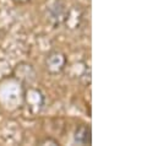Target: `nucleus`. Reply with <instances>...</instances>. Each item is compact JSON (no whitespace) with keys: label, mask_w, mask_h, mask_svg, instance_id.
<instances>
[{"label":"nucleus","mask_w":158,"mask_h":146,"mask_svg":"<svg viewBox=\"0 0 158 146\" xmlns=\"http://www.w3.org/2000/svg\"><path fill=\"white\" fill-rule=\"evenodd\" d=\"M36 97H33V88L28 90L26 92V103L28 105L30 110H32L33 112H37V110H40V108L43 107L44 105V97L42 95L40 91H36Z\"/></svg>","instance_id":"39448f33"},{"label":"nucleus","mask_w":158,"mask_h":146,"mask_svg":"<svg viewBox=\"0 0 158 146\" xmlns=\"http://www.w3.org/2000/svg\"><path fill=\"white\" fill-rule=\"evenodd\" d=\"M83 16L85 12L80 6H71L70 9L66 10L65 14V19H64V25L66 26V28L69 30H77L81 27L82 22H83Z\"/></svg>","instance_id":"7ed1b4c3"},{"label":"nucleus","mask_w":158,"mask_h":146,"mask_svg":"<svg viewBox=\"0 0 158 146\" xmlns=\"http://www.w3.org/2000/svg\"><path fill=\"white\" fill-rule=\"evenodd\" d=\"M15 74H16L17 79H20L23 82L31 84V82H33L36 80V73H35L33 68L30 64H26V63H22L20 65H17Z\"/></svg>","instance_id":"20e7f679"},{"label":"nucleus","mask_w":158,"mask_h":146,"mask_svg":"<svg viewBox=\"0 0 158 146\" xmlns=\"http://www.w3.org/2000/svg\"><path fill=\"white\" fill-rule=\"evenodd\" d=\"M68 60L65 54H63L61 52L54 50L52 53L48 54L47 59H45V68L48 70V73L50 74H59L61 73L66 65Z\"/></svg>","instance_id":"f03ea898"},{"label":"nucleus","mask_w":158,"mask_h":146,"mask_svg":"<svg viewBox=\"0 0 158 146\" xmlns=\"http://www.w3.org/2000/svg\"><path fill=\"white\" fill-rule=\"evenodd\" d=\"M66 10H68V7L65 6V4L63 1L55 0L52 5H49V7L47 10V16H48L49 22L54 27H58V26L63 25Z\"/></svg>","instance_id":"f257e3e1"},{"label":"nucleus","mask_w":158,"mask_h":146,"mask_svg":"<svg viewBox=\"0 0 158 146\" xmlns=\"http://www.w3.org/2000/svg\"><path fill=\"white\" fill-rule=\"evenodd\" d=\"M12 1H15V2H17V4H25V2H27V1H30V0H12Z\"/></svg>","instance_id":"6e6552de"},{"label":"nucleus","mask_w":158,"mask_h":146,"mask_svg":"<svg viewBox=\"0 0 158 146\" xmlns=\"http://www.w3.org/2000/svg\"><path fill=\"white\" fill-rule=\"evenodd\" d=\"M45 144H53V145H59V143L56 140H53V139H44L40 141V145H45Z\"/></svg>","instance_id":"0eeeda50"},{"label":"nucleus","mask_w":158,"mask_h":146,"mask_svg":"<svg viewBox=\"0 0 158 146\" xmlns=\"http://www.w3.org/2000/svg\"><path fill=\"white\" fill-rule=\"evenodd\" d=\"M74 141L79 145H91L92 143L91 128L88 125H80L75 131Z\"/></svg>","instance_id":"423d86ee"}]
</instances>
